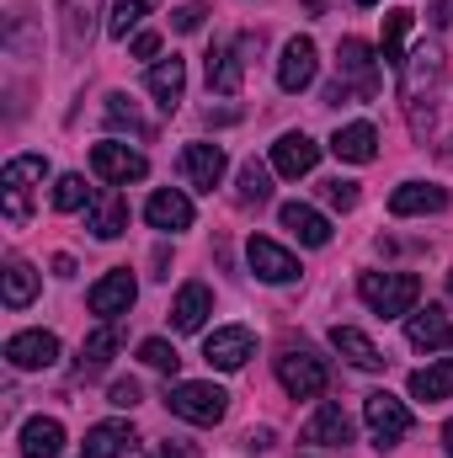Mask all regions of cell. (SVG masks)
Segmentation results:
<instances>
[{"mask_svg":"<svg viewBox=\"0 0 453 458\" xmlns=\"http://www.w3.org/2000/svg\"><path fill=\"white\" fill-rule=\"evenodd\" d=\"M102 113H107V123H113V128H128V133L150 139V123L139 117V107H133V102H128L123 91H113V97H107V107H102Z\"/></svg>","mask_w":453,"mask_h":458,"instance_id":"cell-36","label":"cell"},{"mask_svg":"<svg viewBox=\"0 0 453 458\" xmlns=\"http://www.w3.org/2000/svg\"><path fill=\"white\" fill-rule=\"evenodd\" d=\"M144 219H150V229H166V234L192 229V198L176 192V187H160V192L144 203Z\"/></svg>","mask_w":453,"mask_h":458,"instance_id":"cell-19","label":"cell"},{"mask_svg":"<svg viewBox=\"0 0 453 458\" xmlns=\"http://www.w3.org/2000/svg\"><path fill=\"white\" fill-rule=\"evenodd\" d=\"M357 5H379V0H357Z\"/></svg>","mask_w":453,"mask_h":458,"instance_id":"cell-48","label":"cell"},{"mask_svg":"<svg viewBox=\"0 0 453 458\" xmlns=\"http://www.w3.org/2000/svg\"><path fill=\"white\" fill-rule=\"evenodd\" d=\"M5 362L16 373H38V368H54L59 362V336L54 331H16L5 342Z\"/></svg>","mask_w":453,"mask_h":458,"instance_id":"cell-10","label":"cell"},{"mask_svg":"<svg viewBox=\"0 0 453 458\" xmlns=\"http://www.w3.org/2000/svg\"><path fill=\"white\" fill-rule=\"evenodd\" d=\"M411 16H416V11H406V5H395V11L384 16V38H379V64H406V59H400V43H406V32H411Z\"/></svg>","mask_w":453,"mask_h":458,"instance_id":"cell-33","label":"cell"},{"mask_svg":"<svg viewBox=\"0 0 453 458\" xmlns=\"http://www.w3.org/2000/svg\"><path fill=\"white\" fill-rule=\"evenodd\" d=\"M363 421H368V432H373L379 448H395V443L411 432V411H406V400H395L389 389H373V394L363 400Z\"/></svg>","mask_w":453,"mask_h":458,"instance_id":"cell-6","label":"cell"},{"mask_svg":"<svg viewBox=\"0 0 453 458\" xmlns=\"http://www.w3.org/2000/svg\"><path fill=\"white\" fill-rule=\"evenodd\" d=\"M337 70H341V86H352L357 97H373L379 91V59H373V48L363 38H341Z\"/></svg>","mask_w":453,"mask_h":458,"instance_id":"cell-8","label":"cell"},{"mask_svg":"<svg viewBox=\"0 0 453 458\" xmlns=\"http://www.w3.org/2000/svg\"><path fill=\"white\" fill-rule=\"evenodd\" d=\"M357 299H363L373 315L395 320V315H411V310H416L422 277H416V272H363V277H357Z\"/></svg>","mask_w":453,"mask_h":458,"instance_id":"cell-2","label":"cell"},{"mask_svg":"<svg viewBox=\"0 0 453 458\" xmlns=\"http://www.w3.org/2000/svg\"><path fill=\"white\" fill-rule=\"evenodd\" d=\"M278 225L288 229L299 245H326L331 240V219L321 208H310V203H283L278 208Z\"/></svg>","mask_w":453,"mask_h":458,"instance_id":"cell-21","label":"cell"},{"mask_svg":"<svg viewBox=\"0 0 453 458\" xmlns=\"http://www.w3.org/2000/svg\"><path fill=\"white\" fill-rule=\"evenodd\" d=\"M443 81H449V59H443V48H438V43H416L411 59L400 64V102H406V117H411V133H416V139L432 133Z\"/></svg>","mask_w":453,"mask_h":458,"instance_id":"cell-1","label":"cell"},{"mask_svg":"<svg viewBox=\"0 0 453 458\" xmlns=\"http://www.w3.org/2000/svg\"><path fill=\"white\" fill-rule=\"evenodd\" d=\"M91 171H97L107 187H128V182H144V176H150V160H144L139 149L117 144V139H102V144H91Z\"/></svg>","mask_w":453,"mask_h":458,"instance_id":"cell-7","label":"cell"},{"mask_svg":"<svg viewBox=\"0 0 453 458\" xmlns=\"http://www.w3.org/2000/svg\"><path fill=\"white\" fill-rule=\"evenodd\" d=\"M54 208H59V214H75V208H91V192H86V176H75V171H70V176H59V182H54Z\"/></svg>","mask_w":453,"mask_h":458,"instance_id":"cell-35","label":"cell"},{"mask_svg":"<svg viewBox=\"0 0 453 458\" xmlns=\"http://www.w3.org/2000/svg\"><path fill=\"white\" fill-rule=\"evenodd\" d=\"M449 394H453V357L411 373V400H427L432 405V400H449Z\"/></svg>","mask_w":453,"mask_h":458,"instance_id":"cell-30","label":"cell"},{"mask_svg":"<svg viewBox=\"0 0 453 458\" xmlns=\"http://www.w3.org/2000/svg\"><path fill=\"white\" fill-rule=\"evenodd\" d=\"M272 165H278V176H310L321 165V144L310 133H283L272 144Z\"/></svg>","mask_w":453,"mask_h":458,"instance_id":"cell-17","label":"cell"},{"mask_svg":"<svg viewBox=\"0 0 453 458\" xmlns=\"http://www.w3.org/2000/svg\"><path fill=\"white\" fill-rule=\"evenodd\" d=\"M16 448H21V458H59L64 454V427H59L54 416H32V421L21 427Z\"/></svg>","mask_w":453,"mask_h":458,"instance_id":"cell-23","label":"cell"},{"mask_svg":"<svg viewBox=\"0 0 453 458\" xmlns=\"http://www.w3.org/2000/svg\"><path fill=\"white\" fill-rule=\"evenodd\" d=\"M144 86H150V97L160 102V113H176V102H182V91H187V64L171 54V59H155L150 64V75H144Z\"/></svg>","mask_w":453,"mask_h":458,"instance_id":"cell-20","label":"cell"},{"mask_svg":"<svg viewBox=\"0 0 453 458\" xmlns=\"http://www.w3.org/2000/svg\"><path fill=\"white\" fill-rule=\"evenodd\" d=\"M406 336H411V346H422V352H449V346H453V320L438 310V304H427V310H411V320H406Z\"/></svg>","mask_w":453,"mask_h":458,"instance_id":"cell-18","label":"cell"},{"mask_svg":"<svg viewBox=\"0 0 453 458\" xmlns=\"http://www.w3.org/2000/svg\"><path fill=\"white\" fill-rule=\"evenodd\" d=\"M449 208V187H432V182H406L389 192V214L395 219H416V214H443Z\"/></svg>","mask_w":453,"mask_h":458,"instance_id":"cell-15","label":"cell"},{"mask_svg":"<svg viewBox=\"0 0 453 458\" xmlns=\"http://www.w3.org/2000/svg\"><path fill=\"white\" fill-rule=\"evenodd\" d=\"M54 277H75V256H54Z\"/></svg>","mask_w":453,"mask_h":458,"instance_id":"cell-44","label":"cell"},{"mask_svg":"<svg viewBox=\"0 0 453 458\" xmlns=\"http://www.w3.org/2000/svg\"><path fill=\"white\" fill-rule=\"evenodd\" d=\"M59 16H64V27H70V43H81V38L91 32V21L102 16V0H59Z\"/></svg>","mask_w":453,"mask_h":458,"instance_id":"cell-34","label":"cell"},{"mask_svg":"<svg viewBox=\"0 0 453 458\" xmlns=\"http://www.w3.org/2000/svg\"><path fill=\"white\" fill-rule=\"evenodd\" d=\"M139 299V283H133V272L128 267H113L107 277H97L91 283V293H86V304H91V315H102V320H117V315H128V304Z\"/></svg>","mask_w":453,"mask_h":458,"instance_id":"cell-9","label":"cell"},{"mask_svg":"<svg viewBox=\"0 0 453 458\" xmlns=\"http://www.w3.org/2000/svg\"><path fill=\"white\" fill-rule=\"evenodd\" d=\"M107 400H113L117 411H133V405H139V400H144V389H139V384H133V378H117L113 389H107Z\"/></svg>","mask_w":453,"mask_h":458,"instance_id":"cell-41","label":"cell"},{"mask_svg":"<svg viewBox=\"0 0 453 458\" xmlns=\"http://www.w3.org/2000/svg\"><path fill=\"white\" fill-rule=\"evenodd\" d=\"M155 458H198V448H192V443H160Z\"/></svg>","mask_w":453,"mask_h":458,"instance_id":"cell-43","label":"cell"},{"mask_svg":"<svg viewBox=\"0 0 453 458\" xmlns=\"http://www.w3.org/2000/svg\"><path fill=\"white\" fill-rule=\"evenodd\" d=\"M133 448H139V437L128 421H97L86 432V458H128Z\"/></svg>","mask_w":453,"mask_h":458,"instance_id":"cell-25","label":"cell"},{"mask_svg":"<svg viewBox=\"0 0 453 458\" xmlns=\"http://www.w3.org/2000/svg\"><path fill=\"white\" fill-rule=\"evenodd\" d=\"M117 346H123V331H117L113 320H107V326H97V331L81 342V373H97V368H107Z\"/></svg>","mask_w":453,"mask_h":458,"instance_id":"cell-31","label":"cell"},{"mask_svg":"<svg viewBox=\"0 0 453 458\" xmlns=\"http://www.w3.org/2000/svg\"><path fill=\"white\" fill-rule=\"evenodd\" d=\"M245 443H251V448H272V432H267V427H256V432H251Z\"/></svg>","mask_w":453,"mask_h":458,"instance_id":"cell-45","label":"cell"},{"mask_svg":"<svg viewBox=\"0 0 453 458\" xmlns=\"http://www.w3.org/2000/svg\"><path fill=\"white\" fill-rule=\"evenodd\" d=\"M48 176V160L43 155H16V160H5V171H0V203H5V225H27V192H32V182H43Z\"/></svg>","mask_w":453,"mask_h":458,"instance_id":"cell-4","label":"cell"},{"mask_svg":"<svg viewBox=\"0 0 453 458\" xmlns=\"http://www.w3.org/2000/svg\"><path fill=\"white\" fill-rule=\"evenodd\" d=\"M240 81H245V59H240V48L214 43V48H209V91L235 97V91H240Z\"/></svg>","mask_w":453,"mask_h":458,"instance_id":"cell-28","label":"cell"},{"mask_svg":"<svg viewBox=\"0 0 453 458\" xmlns=\"http://www.w3.org/2000/svg\"><path fill=\"white\" fill-rule=\"evenodd\" d=\"M245 261H251V272H256L261 283H294V277H299V261H294L278 240H267V234H251Z\"/></svg>","mask_w":453,"mask_h":458,"instance_id":"cell-13","label":"cell"},{"mask_svg":"<svg viewBox=\"0 0 453 458\" xmlns=\"http://www.w3.org/2000/svg\"><path fill=\"white\" fill-rule=\"evenodd\" d=\"M331 155H337V160H352V165H368V160L379 155V133H373V123H346V128H337Z\"/></svg>","mask_w":453,"mask_h":458,"instance_id":"cell-27","label":"cell"},{"mask_svg":"<svg viewBox=\"0 0 453 458\" xmlns=\"http://www.w3.org/2000/svg\"><path fill=\"white\" fill-rule=\"evenodd\" d=\"M128 48H133V59H155V54H160V32H139Z\"/></svg>","mask_w":453,"mask_h":458,"instance_id":"cell-42","label":"cell"},{"mask_svg":"<svg viewBox=\"0 0 453 458\" xmlns=\"http://www.w3.org/2000/svg\"><path fill=\"white\" fill-rule=\"evenodd\" d=\"M278 384H283L294 400H315V394H326L331 373H326V362H321L315 352H304V346L294 352V346H288V352L278 357Z\"/></svg>","mask_w":453,"mask_h":458,"instance_id":"cell-5","label":"cell"},{"mask_svg":"<svg viewBox=\"0 0 453 458\" xmlns=\"http://www.w3.org/2000/svg\"><path fill=\"white\" fill-rule=\"evenodd\" d=\"M139 357L155 368V373H176L182 368V357H176V346L160 342V336H150V342H139Z\"/></svg>","mask_w":453,"mask_h":458,"instance_id":"cell-38","label":"cell"},{"mask_svg":"<svg viewBox=\"0 0 453 458\" xmlns=\"http://www.w3.org/2000/svg\"><path fill=\"white\" fill-rule=\"evenodd\" d=\"M86 229H91L97 240H117V234L128 229V198H123L117 187H102V192L91 198V208H86Z\"/></svg>","mask_w":453,"mask_h":458,"instance_id":"cell-16","label":"cell"},{"mask_svg":"<svg viewBox=\"0 0 453 458\" xmlns=\"http://www.w3.org/2000/svg\"><path fill=\"white\" fill-rule=\"evenodd\" d=\"M203 16H209V5L187 0V5H176V11H171V27H176V32H198V27H203Z\"/></svg>","mask_w":453,"mask_h":458,"instance_id":"cell-40","label":"cell"},{"mask_svg":"<svg viewBox=\"0 0 453 458\" xmlns=\"http://www.w3.org/2000/svg\"><path fill=\"white\" fill-rule=\"evenodd\" d=\"M272 198V171L261 165V160H245L240 165V187H235V203L240 208H261Z\"/></svg>","mask_w":453,"mask_h":458,"instance_id":"cell-32","label":"cell"},{"mask_svg":"<svg viewBox=\"0 0 453 458\" xmlns=\"http://www.w3.org/2000/svg\"><path fill=\"white\" fill-rule=\"evenodd\" d=\"M443 448H449V458H453V421L443 427Z\"/></svg>","mask_w":453,"mask_h":458,"instance_id":"cell-46","label":"cell"},{"mask_svg":"<svg viewBox=\"0 0 453 458\" xmlns=\"http://www.w3.org/2000/svg\"><path fill=\"white\" fill-rule=\"evenodd\" d=\"M144 11H150V0H113V16H107V32L113 38H128L139 21H144Z\"/></svg>","mask_w":453,"mask_h":458,"instance_id":"cell-37","label":"cell"},{"mask_svg":"<svg viewBox=\"0 0 453 458\" xmlns=\"http://www.w3.org/2000/svg\"><path fill=\"white\" fill-rule=\"evenodd\" d=\"M166 405H171V416H182V421H192V427H219L225 411H229V394L219 389V384L182 378V384L166 389Z\"/></svg>","mask_w":453,"mask_h":458,"instance_id":"cell-3","label":"cell"},{"mask_svg":"<svg viewBox=\"0 0 453 458\" xmlns=\"http://www.w3.org/2000/svg\"><path fill=\"white\" fill-rule=\"evenodd\" d=\"M315 70H321V54L310 38H288L283 43V59H278V86L288 97H299L304 86H315Z\"/></svg>","mask_w":453,"mask_h":458,"instance_id":"cell-11","label":"cell"},{"mask_svg":"<svg viewBox=\"0 0 453 458\" xmlns=\"http://www.w3.org/2000/svg\"><path fill=\"white\" fill-rule=\"evenodd\" d=\"M331 346H337V352L346 357V362H352V368H363V373H379V368L389 362V357H384L379 346L368 342L357 326H331Z\"/></svg>","mask_w":453,"mask_h":458,"instance_id":"cell-26","label":"cell"},{"mask_svg":"<svg viewBox=\"0 0 453 458\" xmlns=\"http://www.w3.org/2000/svg\"><path fill=\"white\" fill-rule=\"evenodd\" d=\"M321 198H326V203H331V208H341V214H346V208H357V198H363V192H357V182H321Z\"/></svg>","mask_w":453,"mask_h":458,"instance_id":"cell-39","label":"cell"},{"mask_svg":"<svg viewBox=\"0 0 453 458\" xmlns=\"http://www.w3.org/2000/svg\"><path fill=\"white\" fill-rule=\"evenodd\" d=\"M203 357H209V368L235 373V368H245V357H256V336L245 326H225V331H214L203 342Z\"/></svg>","mask_w":453,"mask_h":458,"instance_id":"cell-14","label":"cell"},{"mask_svg":"<svg viewBox=\"0 0 453 458\" xmlns=\"http://www.w3.org/2000/svg\"><path fill=\"white\" fill-rule=\"evenodd\" d=\"M176 165H182L187 187H198V192H214V187L225 182V171H229V160H225V149H219V144H187Z\"/></svg>","mask_w":453,"mask_h":458,"instance_id":"cell-12","label":"cell"},{"mask_svg":"<svg viewBox=\"0 0 453 458\" xmlns=\"http://www.w3.org/2000/svg\"><path fill=\"white\" fill-rule=\"evenodd\" d=\"M304 443H315V448H346L352 443V416L341 405H321L310 416V427H304Z\"/></svg>","mask_w":453,"mask_h":458,"instance_id":"cell-24","label":"cell"},{"mask_svg":"<svg viewBox=\"0 0 453 458\" xmlns=\"http://www.w3.org/2000/svg\"><path fill=\"white\" fill-rule=\"evenodd\" d=\"M0 299H5V310H27V304L38 299V272H32L27 261H5V272H0Z\"/></svg>","mask_w":453,"mask_h":458,"instance_id":"cell-29","label":"cell"},{"mask_svg":"<svg viewBox=\"0 0 453 458\" xmlns=\"http://www.w3.org/2000/svg\"><path fill=\"white\" fill-rule=\"evenodd\" d=\"M449 299H453V272H449Z\"/></svg>","mask_w":453,"mask_h":458,"instance_id":"cell-47","label":"cell"},{"mask_svg":"<svg viewBox=\"0 0 453 458\" xmlns=\"http://www.w3.org/2000/svg\"><path fill=\"white\" fill-rule=\"evenodd\" d=\"M209 315H214V293H209V283H187V288L176 293V304H171V326H176L182 336L203 331Z\"/></svg>","mask_w":453,"mask_h":458,"instance_id":"cell-22","label":"cell"}]
</instances>
